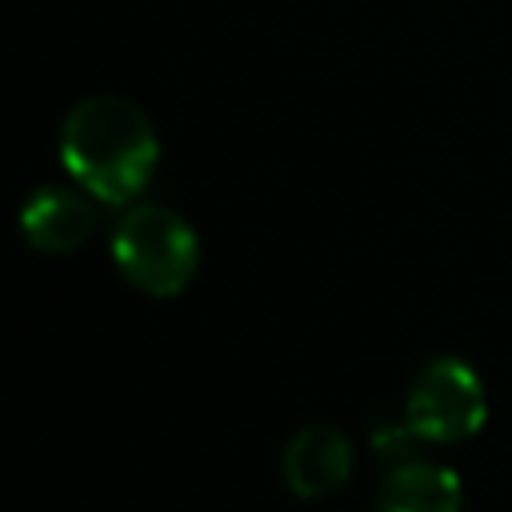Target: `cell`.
<instances>
[{"label":"cell","instance_id":"obj_1","mask_svg":"<svg viewBox=\"0 0 512 512\" xmlns=\"http://www.w3.org/2000/svg\"><path fill=\"white\" fill-rule=\"evenodd\" d=\"M60 164L96 204H132L156 176L152 120L124 96H84L60 124Z\"/></svg>","mask_w":512,"mask_h":512},{"label":"cell","instance_id":"obj_3","mask_svg":"<svg viewBox=\"0 0 512 512\" xmlns=\"http://www.w3.org/2000/svg\"><path fill=\"white\" fill-rule=\"evenodd\" d=\"M484 416V380L460 356H432L408 384L404 420L428 444H460L484 428Z\"/></svg>","mask_w":512,"mask_h":512},{"label":"cell","instance_id":"obj_6","mask_svg":"<svg viewBox=\"0 0 512 512\" xmlns=\"http://www.w3.org/2000/svg\"><path fill=\"white\" fill-rule=\"evenodd\" d=\"M464 484L448 464L436 460H404L392 464L376 492V512H460Z\"/></svg>","mask_w":512,"mask_h":512},{"label":"cell","instance_id":"obj_7","mask_svg":"<svg viewBox=\"0 0 512 512\" xmlns=\"http://www.w3.org/2000/svg\"><path fill=\"white\" fill-rule=\"evenodd\" d=\"M416 444H420V436L412 432L408 420H384V424L372 428V448H376L388 464L412 460V456H416Z\"/></svg>","mask_w":512,"mask_h":512},{"label":"cell","instance_id":"obj_5","mask_svg":"<svg viewBox=\"0 0 512 512\" xmlns=\"http://www.w3.org/2000/svg\"><path fill=\"white\" fill-rule=\"evenodd\" d=\"M280 468L300 500L332 496L352 476V440L332 424H308L288 440Z\"/></svg>","mask_w":512,"mask_h":512},{"label":"cell","instance_id":"obj_2","mask_svg":"<svg viewBox=\"0 0 512 512\" xmlns=\"http://www.w3.org/2000/svg\"><path fill=\"white\" fill-rule=\"evenodd\" d=\"M108 248L116 272L156 300L180 296L200 268V236L168 204H128Z\"/></svg>","mask_w":512,"mask_h":512},{"label":"cell","instance_id":"obj_4","mask_svg":"<svg viewBox=\"0 0 512 512\" xmlns=\"http://www.w3.org/2000/svg\"><path fill=\"white\" fill-rule=\"evenodd\" d=\"M16 224H20V236L28 248H36L44 256H64V252H76L92 236L96 204L76 184H40L20 204Z\"/></svg>","mask_w":512,"mask_h":512}]
</instances>
